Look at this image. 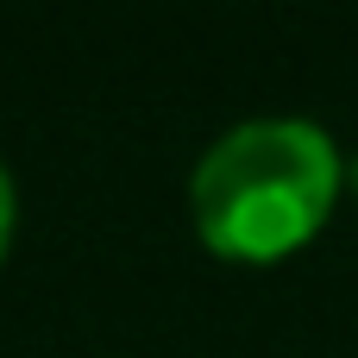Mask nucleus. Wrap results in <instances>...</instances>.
<instances>
[{"instance_id": "obj_1", "label": "nucleus", "mask_w": 358, "mask_h": 358, "mask_svg": "<svg viewBox=\"0 0 358 358\" xmlns=\"http://www.w3.org/2000/svg\"><path fill=\"white\" fill-rule=\"evenodd\" d=\"M189 195L195 227L214 252L283 258L327 220L340 195V151L315 120H245L201 151Z\"/></svg>"}, {"instance_id": "obj_2", "label": "nucleus", "mask_w": 358, "mask_h": 358, "mask_svg": "<svg viewBox=\"0 0 358 358\" xmlns=\"http://www.w3.org/2000/svg\"><path fill=\"white\" fill-rule=\"evenodd\" d=\"M6 233H13V176L0 164V252H6Z\"/></svg>"}]
</instances>
